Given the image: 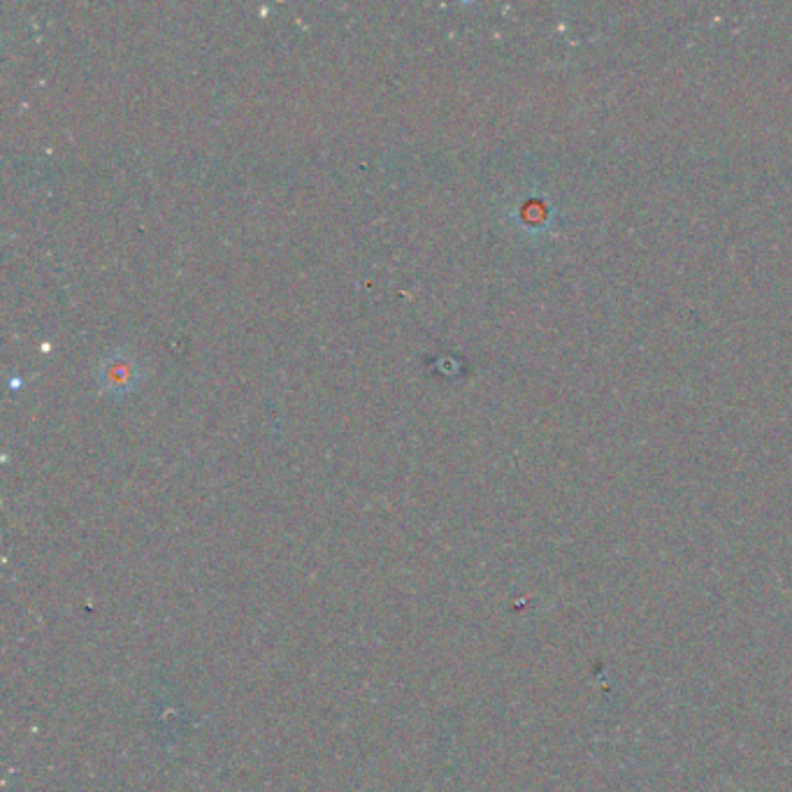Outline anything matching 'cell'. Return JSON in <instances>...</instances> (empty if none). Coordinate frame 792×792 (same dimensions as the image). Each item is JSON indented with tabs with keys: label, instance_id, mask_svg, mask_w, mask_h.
<instances>
[{
	"label": "cell",
	"instance_id": "obj_1",
	"mask_svg": "<svg viewBox=\"0 0 792 792\" xmlns=\"http://www.w3.org/2000/svg\"><path fill=\"white\" fill-rule=\"evenodd\" d=\"M100 386L114 400L131 395L140 384V367L133 356L128 354H110L98 370Z\"/></svg>",
	"mask_w": 792,
	"mask_h": 792
}]
</instances>
